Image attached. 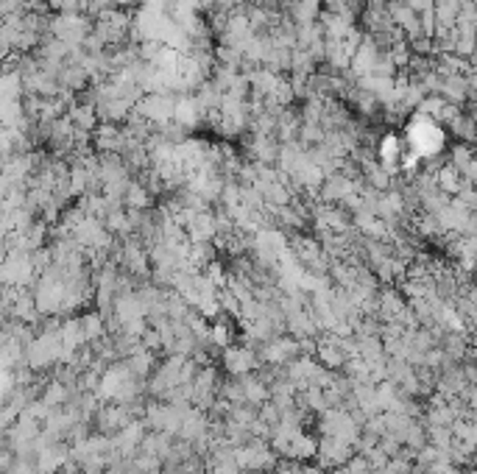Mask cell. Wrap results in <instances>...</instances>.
Wrapping results in <instances>:
<instances>
[{
    "label": "cell",
    "instance_id": "1",
    "mask_svg": "<svg viewBox=\"0 0 477 474\" xmlns=\"http://www.w3.org/2000/svg\"><path fill=\"white\" fill-rule=\"evenodd\" d=\"M224 363H226V369L232 374H246L251 372V366H254V360H251V354L246 349H229L224 354Z\"/></svg>",
    "mask_w": 477,
    "mask_h": 474
}]
</instances>
